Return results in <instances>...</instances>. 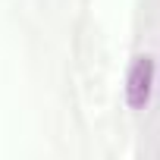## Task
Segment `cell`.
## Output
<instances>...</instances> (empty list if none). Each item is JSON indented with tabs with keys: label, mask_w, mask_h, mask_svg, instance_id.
Instances as JSON below:
<instances>
[{
	"label": "cell",
	"mask_w": 160,
	"mask_h": 160,
	"mask_svg": "<svg viewBox=\"0 0 160 160\" xmlns=\"http://www.w3.org/2000/svg\"><path fill=\"white\" fill-rule=\"evenodd\" d=\"M151 85H154V60L148 53L135 57V63L126 75V104L132 110H141L151 101Z\"/></svg>",
	"instance_id": "cell-1"
}]
</instances>
